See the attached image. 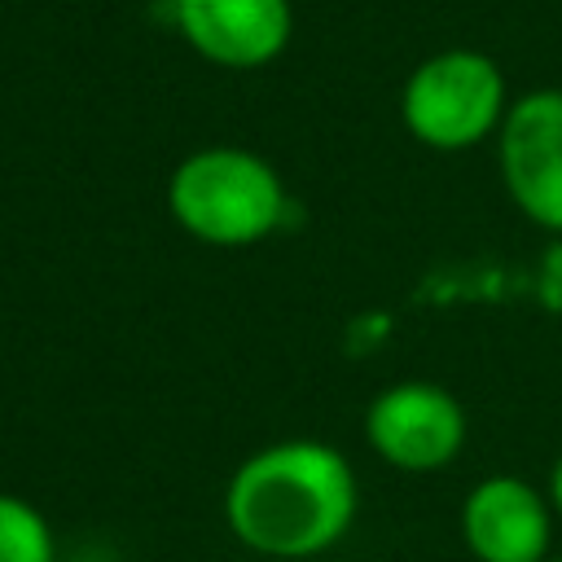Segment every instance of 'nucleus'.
<instances>
[{"label":"nucleus","instance_id":"nucleus-3","mask_svg":"<svg viewBox=\"0 0 562 562\" xmlns=\"http://www.w3.org/2000/svg\"><path fill=\"white\" fill-rule=\"evenodd\" d=\"M509 101L505 70L487 53L439 48L408 70L400 88V119L417 145L461 154L501 132Z\"/></svg>","mask_w":562,"mask_h":562},{"label":"nucleus","instance_id":"nucleus-10","mask_svg":"<svg viewBox=\"0 0 562 562\" xmlns=\"http://www.w3.org/2000/svg\"><path fill=\"white\" fill-rule=\"evenodd\" d=\"M544 562H562V558H544Z\"/></svg>","mask_w":562,"mask_h":562},{"label":"nucleus","instance_id":"nucleus-4","mask_svg":"<svg viewBox=\"0 0 562 562\" xmlns=\"http://www.w3.org/2000/svg\"><path fill=\"white\" fill-rule=\"evenodd\" d=\"M364 439L391 470L430 474L452 465L465 448V408L448 386L404 378L369 400Z\"/></svg>","mask_w":562,"mask_h":562},{"label":"nucleus","instance_id":"nucleus-6","mask_svg":"<svg viewBox=\"0 0 562 562\" xmlns=\"http://www.w3.org/2000/svg\"><path fill=\"white\" fill-rule=\"evenodd\" d=\"M180 40L220 70L272 66L294 35L290 0H171Z\"/></svg>","mask_w":562,"mask_h":562},{"label":"nucleus","instance_id":"nucleus-8","mask_svg":"<svg viewBox=\"0 0 562 562\" xmlns=\"http://www.w3.org/2000/svg\"><path fill=\"white\" fill-rule=\"evenodd\" d=\"M0 562H53L48 518L13 492H0Z\"/></svg>","mask_w":562,"mask_h":562},{"label":"nucleus","instance_id":"nucleus-2","mask_svg":"<svg viewBox=\"0 0 562 562\" xmlns=\"http://www.w3.org/2000/svg\"><path fill=\"white\" fill-rule=\"evenodd\" d=\"M171 220L202 246H255L290 211L281 171L241 145H202L167 176Z\"/></svg>","mask_w":562,"mask_h":562},{"label":"nucleus","instance_id":"nucleus-9","mask_svg":"<svg viewBox=\"0 0 562 562\" xmlns=\"http://www.w3.org/2000/svg\"><path fill=\"white\" fill-rule=\"evenodd\" d=\"M549 505H553V518H562V457L553 461V470H549Z\"/></svg>","mask_w":562,"mask_h":562},{"label":"nucleus","instance_id":"nucleus-1","mask_svg":"<svg viewBox=\"0 0 562 562\" xmlns=\"http://www.w3.org/2000/svg\"><path fill=\"white\" fill-rule=\"evenodd\" d=\"M356 501V470L334 443L281 439L255 448L228 474L224 518L250 553L303 562L351 531Z\"/></svg>","mask_w":562,"mask_h":562},{"label":"nucleus","instance_id":"nucleus-7","mask_svg":"<svg viewBox=\"0 0 562 562\" xmlns=\"http://www.w3.org/2000/svg\"><path fill=\"white\" fill-rule=\"evenodd\" d=\"M461 540L474 562H544L553 505L518 474H487L461 501Z\"/></svg>","mask_w":562,"mask_h":562},{"label":"nucleus","instance_id":"nucleus-5","mask_svg":"<svg viewBox=\"0 0 562 562\" xmlns=\"http://www.w3.org/2000/svg\"><path fill=\"white\" fill-rule=\"evenodd\" d=\"M496 167L509 202L536 228L562 233V88H531L509 101Z\"/></svg>","mask_w":562,"mask_h":562}]
</instances>
